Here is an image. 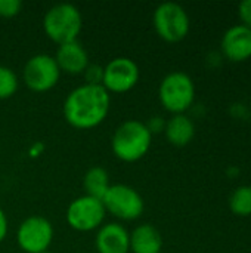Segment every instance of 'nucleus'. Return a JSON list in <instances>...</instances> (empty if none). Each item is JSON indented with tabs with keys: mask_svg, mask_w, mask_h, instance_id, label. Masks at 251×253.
I'll return each instance as SVG.
<instances>
[{
	"mask_svg": "<svg viewBox=\"0 0 251 253\" xmlns=\"http://www.w3.org/2000/svg\"><path fill=\"white\" fill-rule=\"evenodd\" d=\"M166 139L175 147H186L195 136V123L188 114H173L166 120Z\"/></svg>",
	"mask_w": 251,
	"mask_h": 253,
	"instance_id": "15",
	"label": "nucleus"
},
{
	"mask_svg": "<svg viewBox=\"0 0 251 253\" xmlns=\"http://www.w3.org/2000/svg\"><path fill=\"white\" fill-rule=\"evenodd\" d=\"M222 53L220 52H210L209 53V56H207V62L210 64V65H213V67H217V65H220L222 64Z\"/></svg>",
	"mask_w": 251,
	"mask_h": 253,
	"instance_id": "26",
	"label": "nucleus"
},
{
	"mask_svg": "<svg viewBox=\"0 0 251 253\" xmlns=\"http://www.w3.org/2000/svg\"><path fill=\"white\" fill-rule=\"evenodd\" d=\"M229 209L237 216H251V185H240L229 197Z\"/></svg>",
	"mask_w": 251,
	"mask_h": 253,
	"instance_id": "17",
	"label": "nucleus"
},
{
	"mask_svg": "<svg viewBox=\"0 0 251 253\" xmlns=\"http://www.w3.org/2000/svg\"><path fill=\"white\" fill-rule=\"evenodd\" d=\"M141 79L138 64L127 56L112 58L104 67L102 87L111 93H126L132 90Z\"/></svg>",
	"mask_w": 251,
	"mask_h": 253,
	"instance_id": "10",
	"label": "nucleus"
},
{
	"mask_svg": "<svg viewBox=\"0 0 251 253\" xmlns=\"http://www.w3.org/2000/svg\"><path fill=\"white\" fill-rule=\"evenodd\" d=\"M43 151H44V144H43V142H34V144L28 148L30 157H38Z\"/></svg>",
	"mask_w": 251,
	"mask_h": 253,
	"instance_id": "25",
	"label": "nucleus"
},
{
	"mask_svg": "<svg viewBox=\"0 0 251 253\" xmlns=\"http://www.w3.org/2000/svg\"><path fill=\"white\" fill-rule=\"evenodd\" d=\"M152 25L160 39L167 43H178L189 34L191 19L183 6L175 1H166L155 7Z\"/></svg>",
	"mask_w": 251,
	"mask_h": 253,
	"instance_id": "5",
	"label": "nucleus"
},
{
	"mask_svg": "<svg viewBox=\"0 0 251 253\" xmlns=\"http://www.w3.org/2000/svg\"><path fill=\"white\" fill-rule=\"evenodd\" d=\"M152 144V135L141 120H126L112 133L111 150L124 163H135L143 159Z\"/></svg>",
	"mask_w": 251,
	"mask_h": 253,
	"instance_id": "2",
	"label": "nucleus"
},
{
	"mask_svg": "<svg viewBox=\"0 0 251 253\" xmlns=\"http://www.w3.org/2000/svg\"><path fill=\"white\" fill-rule=\"evenodd\" d=\"M148 130L151 132V135H158V133H164L166 129V119L161 116H152L146 123Z\"/></svg>",
	"mask_w": 251,
	"mask_h": 253,
	"instance_id": "22",
	"label": "nucleus"
},
{
	"mask_svg": "<svg viewBox=\"0 0 251 253\" xmlns=\"http://www.w3.org/2000/svg\"><path fill=\"white\" fill-rule=\"evenodd\" d=\"M81 28L83 15L71 3L53 4L43 16V31L58 46L77 40Z\"/></svg>",
	"mask_w": 251,
	"mask_h": 253,
	"instance_id": "3",
	"label": "nucleus"
},
{
	"mask_svg": "<svg viewBox=\"0 0 251 253\" xmlns=\"http://www.w3.org/2000/svg\"><path fill=\"white\" fill-rule=\"evenodd\" d=\"M220 53L232 62H244L251 58V30L243 24L229 27L220 40Z\"/></svg>",
	"mask_w": 251,
	"mask_h": 253,
	"instance_id": "11",
	"label": "nucleus"
},
{
	"mask_svg": "<svg viewBox=\"0 0 251 253\" xmlns=\"http://www.w3.org/2000/svg\"><path fill=\"white\" fill-rule=\"evenodd\" d=\"M61 74L62 73L52 55L37 53L25 62L22 70V80L30 90L43 93L52 90L58 84Z\"/></svg>",
	"mask_w": 251,
	"mask_h": 253,
	"instance_id": "8",
	"label": "nucleus"
},
{
	"mask_svg": "<svg viewBox=\"0 0 251 253\" xmlns=\"http://www.w3.org/2000/svg\"><path fill=\"white\" fill-rule=\"evenodd\" d=\"M111 95L102 86L80 84L65 98L62 113L70 126L78 130L98 127L108 117Z\"/></svg>",
	"mask_w": 251,
	"mask_h": 253,
	"instance_id": "1",
	"label": "nucleus"
},
{
	"mask_svg": "<svg viewBox=\"0 0 251 253\" xmlns=\"http://www.w3.org/2000/svg\"><path fill=\"white\" fill-rule=\"evenodd\" d=\"M226 173H228V176H238L240 175V169L237 168V166H229L228 168V170H226Z\"/></svg>",
	"mask_w": 251,
	"mask_h": 253,
	"instance_id": "27",
	"label": "nucleus"
},
{
	"mask_svg": "<svg viewBox=\"0 0 251 253\" xmlns=\"http://www.w3.org/2000/svg\"><path fill=\"white\" fill-rule=\"evenodd\" d=\"M19 87V79L16 73L6 67L0 65V101L12 98Z\"/></svg>",
	"mask_w": 251,
	"mask_h": 253,
	"instance_id": "18",
	"label": "nucleus"
},
{
	"mask_svg": "<svg viewBox=\"0 0 251 253\" xmlns=\"http://www.w3.org/2000/svg\"><path fill=\"white\" fill-rule=\"evenodd\" d=\"M53 58H55L61 73H65L70 76L83 74L84 70L90 64L89 53H87L86 47L78 40L59 44Z\"/></svg>",
	"mask_w": 251,
	"mask_h": 253,
	"instance_id": "13",
	"label": "nucleus"
},
{
	"mask_svg": "<svg viewBox=\"0 0 251 253\" xmlns=\"http://www.w3.org/2000/svg\"><path fill=\"white\" fill-rule=\"evenodd\" d=\"M163 237L160 231L151 224H141L130 233L132 253H161Z\"/></svg>",
	"mask_w": 251,
	"mask_h": 253,
	"instance_id": "14",
	"label": "nucleus"
},
{
	"mask_svg": "<svg viewBox=\"0 0 251 253\" xmlns=\"http://www.w3.org/2000/svg\"><path fill=\"white\" fill-rule=\"evenodd\" d=\"M55 237L52 222L38 215L25 218L16 230V243L24 253H41L49 251Z\"/></svg>",
	"mask_w": 251,
	"mask_h": 253,
	"instance_id": "9",
	"label": "nucleus"
},
{
	"mask_svg": "<svg viewBox=\"0 0 251 253\" xmlns=\"http://www.w3.org/2000/svg\"><path fill=\"white\" fill-rule=\"evenodd\" d=\"M22 10L21 0H0V18H13Z\"/></svg>",
	"mask_w": 251,
	"mask_h": 253,
	"instance_id": "20",
	"label": "nucleus"
},
{
	"mask_svg": "<svg viewBox=\"0 0 251 253\" xmlns=\"http://www.w3.org/2000/svg\"><path fill=\"white\" fill-rule=\"evenodd\" d=\"M107 211L101 199L83 194L74 199L65 212V219L70 228L78 233L96 231L105 224Z\"/></svg>",
	"mask_w": 251,
	"mask_h": 253,
	"instance_id": "7",
	"label": "nucleus"
},
{
	"mask_svg": "<svg viewBox=\"0 0 251 253\" xmlns=\"http://www.w3.org/2000/svg\"><path fill=\"white\" fill-rule=\"evenodd\" d=\"M158 99L166 111L186 114L195 102V83L183 71H172L163 77L158 86Z\"/></svg>",
	"mask_w": 251,
	"mask_h": 253,
	"instance_id": "4",
	"label": "nucleus"
},
{
	"mask_svg": "<svg viewBox=\"0 0 251 253\" xmlns=\"http://www.w3.org/2000/svg\"><path fill=\"white\" fill-rule=\"evenodd\" d=\"M84 83L92 86H102L104 82V67L99 64H89V67L83 73Z\"/></svg>",
	"mask_w": 251,
	"mask_h": 253,
	"instance_id": "19",
	"label": "nucleus"
},
{
	"mask_svg": "<svg viewBox=\"0 0 251 253\" xmlns=\"http://www.w3.org/2000/svg\"><path fill=\"white\" fill-rule=\"evenodd\" d=\"M238 16L241 21L240 24L251 30V0H244L238 4Z\"/></svg>",
	"mask_w": 251,
	"mask_h": 253,
	"instance_id": "21",
	"label": "nucleus"
},
{
	"mask_svg": "<svg viewBox=\"0 0 251 253\" xmlns=\"http://www.w3.org/2000/svg\"><path fill=\"white\" fill-rule=\"evenodd\" d=\"M7 231H9L7 218H6V213H4V211L0 208V245L4 242V239H6V236H7Z\"/></svg>",
	"mask_w": 251,
	"mask_h": 253,
	"instance_id": "24",
	"label": "nucleus"
},
{
	"mask_svg": "<svg viewBox=\"0 0 251 253\" xmlns=\"http://www.w3.org/2000/svg\"><path fill=\"white\" fill-rule=\"evenodd\" d=\"M83 187L87 196L102 200V197L107 194L108 188L111 187L109 173L102 166H92L90 169H87V172L83 176Z\"/></svg>",
	"mask_w": 251,
	"mask_h": 253,
	"instance_id": "16",
	"label": "nucleus"
},
{
	"mask_svg": "<svg viewBox=\"0 0 251 253\" xmlns=\"http://www.w3.org/2000/svg\"><path fill=\"white\" fill-rule=\"evenodd\" d=\"M41 253H52L50 251H46V252H41Z\"/></svg>",
	"mask_w": 251,
	"mask_h": 253,
	"instance_id": "28",
	"label": "nucleus"
},
{
	"mask_svg": "<svg viewBox=\"0 0 251 253\" xmlns=\"http://www.w3.org/2000/svg\"><path fill=\"white\" fill-rule=\"evenodd\" d=\"M95 248L98 253H129L130 233L120 222H105L96 230Z\"/></svg>",
	"mask_w": 251,
	"mask_h": 253,
	"instance_id": "12",
	"label": "nucleus"
},
{
	"mask_svg": "<svg viewBox=\"0 0 251 253\" xmlns=\"http://www.w3.org/2000/svg\"><path fill=\"white\" fill-rule=\"evenodd\" d=\"M102 203L107 213L124 222L139 219L145 211L142 196L127 184H111L107 194L102 197Z\"/></svg>",
	"mask_w": 251,
	"mask_h": 253,
	"instance_id": "6",
	"label": "nucleus"
},
{
	"mask_svg": "<svg viewBox=\"0 0 251 253\" xmlns=\"http://www.w3.org/2000/svg\"><path fill=\"white\" fill-rule=\"evenodd\" d=\"M229 113L237 120H247L250 117V108L244 102H235L229 107Z\"/></svg>",
	"mask_w": 251,
	"mask_h": 253,
	"instance_id": "23",
	"label": "nucleus"
}]
</instances>
